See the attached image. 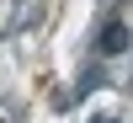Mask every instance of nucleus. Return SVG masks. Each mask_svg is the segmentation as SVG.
<instances>
[{"label":"nucleus","instance_id":"f257e3e1","mask_svg":"<svg viewBox=\"0 0 133 123\" xmlns=\"http://www.w3.org/2000/svg\"><path fill=\"white\" fill-rule=\"evenodd\" d=\"M96 54H101V59L128 54V27H123V16H107V21H101V32H96Z\"/></svg>","mask_w":133,"mask_h":123},{"label":"nucleus","instance_id":"f03ea898","mask_svg":"<svg viewBox=\"0 0 133 123\" xmlns=\"http://www.w3.org/2000/svg\"><path fill=\"white\" fill-rule=\"evenodd\" d=\"M101 86H107L101 64H85V75H80V96H85V91H101Z\"/></svg>","mask_w":133,"mask_h":123},{"label":"nucleus","instance_id":"7ed1b4c3","mask_svg":"<svg viewBox=\"0 0 133 123\" xmlns=\"http://www.w3.org/2000/svg\"><path fill=\"white\" fill-rule=\"evenodd\" d=\"M91 123H117V118H107V113H101V118H91Z\"/></svg>","mask_w":133,"mask_h":123}]
</instances>
